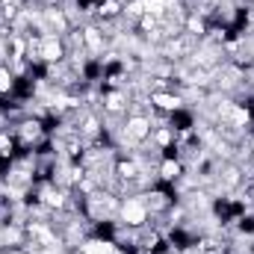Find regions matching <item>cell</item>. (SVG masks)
<instances>
[{"label":"cell","mask_w":254,"mask_h":254,"mask_svg":"<svg viewBox=\"0 0 254 254\" xmlns=\"http://www.w3.org/2000/svg\"><path fill=\"white\" fill-rule=\"evenodd\" d=\"M184 163L178 157H163V163L157 166V175H160V187H172L181 175H184Z\"/></svg>","instance_id":"3957f363"},{"label":"cell","mask_w":254,"mask_h":254,"mask_svg":"<svg viewBox=\"0 0 254 254\" xmlns=\"http://www.w3.org/2000/svg\"><path fill=\"white\" fill-rule=\"evenodd\" d=\"M0 254H9V252H6V249H3V252H0Z\"/></svg>","instance_id":"5b68a950"},{"label":"cell","mask_w":254,"mask_h":254,"mask_svg":"<svg viewBox=\"0 0 254 254\" xmlns=\"http://www.w3.org/2000/svg\"><path fill=\"white\" fill-rule=\"evenodd\" d=\"M119 222H122V225H130V228H145V225L151 222V213H148V207L142 204L139 195H133V198H122Z\"/></svg>","instance_id":"6da1fadb"},{"label":"cell","mask_w":254,"mask_h":254,"mask_svg":"<svg viewBox=\"0 0 254 254\" xmlns=\"http://www.w3.org/2000/svg\"><path fill=\"white\" fill-rule=\"evenodd\" d=\"M65 60V45L63 36H42V63H63Z\"/></svg>","instance_id":"277c9868"},{"label":"cell","mask_w":254,"mask_h":254,"mask_svg":"<svg viewBox=\"0 0 254 254\" xmlns=\"http://www.w3.org/2000/svg\"><path fill=\"white\" fill-rule=\"evenodd\" d=\"M125 130H127V136H130V139L145 142V139L151 136L154 125H151V119H148V116H133V113H127V116H125Z\"/></svg>","instance_id":"7a4b0ae2"}]
</instances>
